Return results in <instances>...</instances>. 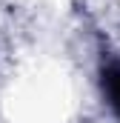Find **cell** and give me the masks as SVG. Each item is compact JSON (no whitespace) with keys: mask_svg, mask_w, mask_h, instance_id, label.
I'll return each instance as SVG.
<instances>
[{"mask_svg":"<svg viewBox=\"0 0 120 123\" xmlns=\"http://www.w3.org/2000/svg\"><path fill=\"white\" fill-rule=\"evenodd\" d=\"M97 77H100V92L109 106V112L120 123V55L109 46L100 49V63H97Z\"/></svg>","mask_w":120,"mask_h":123,"instance_id":"obj_1","label":"cell"}]
</instances>
